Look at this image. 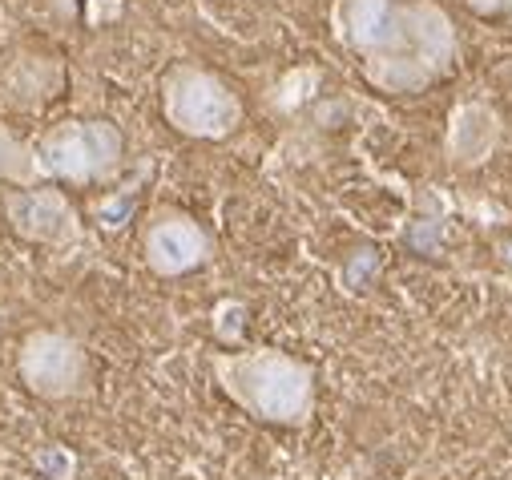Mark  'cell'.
Here are the masks:
<instances>
[{
  "label": "cell",
  "instance_id": "6da1fadb",
  "mask_svg": "<svg viewBox=\"0 0 512 480\" xmlns=\"http://www.w3.org/2000/svg\"><path fill=\"white\" fill-rule=\"evenodd\" d=\"M331 33L383 93H424L460 53L452 17L436 0H331Z\"/></svg>",
  "mask_w": 512,
  "mask_h": 480
},
{
  "label": "cell",
  "instance_id": "7a4b0ae2",
  "mask_svg": "<svg viewBox=\"0 0 512 480\" xmlns=\"http://www.w3.org/2000/svg\"><path fill=\"white\" fill-rule=\"evenodd\" d=\"M33 154L41 182L93 186L109 182L121 170L125 142L121 130L109 122H57L33 142Z\"/></svg>",
  "mask_w": 512,
  "mask_h": 480
},
{
  "label": "cell",
  "instance_id": "3957f363",
  "mask_svg": "<svg viewBox=\"0 0 512 480\" xmlns=\"http://www.w3.org/2000/svg\"><path fill=\"white\" fill-rule=\"evenodd\" d=\"M162 113L182 138L222 142L242 126L238 93L210 69L174 65L162 81Z\"/></svg>",
  "mask_w": 512,
  "mask_h": 480
},
{
  "label": "cell",
  "instance_id": "277c9868",
  "mask_svg": "<svg viewBox=\"0 0 512 480\" xmlns=\"http://www.w3.org/2000/svg\"><path fill=\"white\" fill-rule=\"evenodd\" d=\"M214 368L222 384L263 416H295L307 404L311 376L303 364L279 355V351H246V355H218Z\"/></svg>",
  "mask_w": 512,
  "mask_h": 480
},
{
  "label": "cell",
  "instance_id": "5b68a950",
  "mask_svg": "<svg viewBox=\"0 0 512 480\" xmlns=\"http://www.w3.org/2000/svg\"><path fill=\"white\" fill-rule=\"evenodd\" d=\"M5 218L25 243H37V247L73 251V247H81V238H85L77 206L53 186L9 190L5 194Z\"/></svg>",
  "mask_w": 512,
  "mask_h": 480
},
{
  "label": "cell",
  "instance_id": "8992f818",
  "mask_svg": "<svg viewBox=\"0 0 512 480\" xmlns=\"http://www.w3.org/2000/svg\"><path fill=\"white\" fill-rule=\"evenodd\" d=\"M142 255H146V267L162 279H178V275H190L198 271L206 259H210V234L182 210L174 206H162L150 214L146 222V234H142Z\"/></svg>",
  "mask_w": 512,
  "mask_h": 480
},
{
  "label": "cell",
  "instance_id": "52a82bcc",
  "mask_svg": "<svg viewBox=\"0 0 512 480\" xmlns=\"http://www.w3.org/2000/svg\"><path fill=\"white\" fill-rule=\"evenodd\" d=\"M21 380L49 400L73 396L85 380V351L61 331H33L21 343Z\"/></svg>",
  "mask_w": 512,
  "mask_h": 480
},
{
  "label": "cell",
  "instance_id": "ba28073f",
  "mask_svg": "<svg viewBox=\"0 0 512 480\" xmlns=\"http://www.w3.org/2000/svg\"><path fill=\"white\" fill-rule=\"evenodd\" d=\"M496 142H500V117L488 105L468 101V105H460L452 113L444 150H448V158L456 166H480L496 150Z\"/></svg>",
  "mask_w": 512,
  "mask_h": 480
},
{
  "label": "cell",
  "instance_id": "9c48e42d",
  "mask_svg": "<svg viewBox=\"0 0 512 480\" xmlns=\"http://www.w3.org/2000/svg\"><path fill=\"white\" fill-rule=\"evenodd\" d=\"M0 182H9V186H17V190L45 186V182H41V170H37L33 142L17 138L9 126H0Z\"/></svg>",
  "mask_w": 512,
  "mask_h": 480
},
{
  "label": "cell",
  "instance_id": "30bf717a",
  "mask_svg": "<svg viewBox=\"0 0 512 480\" xmlns=\"http://www.w3.org/2000/svg\"><path fill=\"white\" fill-rule=\"evenodd\" d=\"M121 17V0H85V21L89 25H109Z\"/></svg>",
  "mask_w": 512,
  "mask_h": 480
},
{
  "label": "cell",
  "instance_id": "8fae6325",
  "mask_svg": "<svg viewBox=\"0 0 512 480\" xmlns=\"http://www.w3.org/2000/svg\"><path fill=\"white\" fill-rule=\"evenodd\" d=\"M464 5H468L472 13H480V17H504L508 0H464Z\"/></svg>",
  "mask_w": 512,
  "mask_h": 480
},
{
  "label": "cell",
  "instance_id": "7c38bea8",
  "mask_svg": "<svg viewBox=\"0 0 512 480\" xmlns=\"http://www.w3.org/2000/svg\"><path fill=\"white\" fill-rule=\"evenodd\" d=\"M504 17H508V21H512V0H508V9H504Z\"/></svg>",
  "mask_w": 512,
  "mask_h": 480
}]
</instances>
